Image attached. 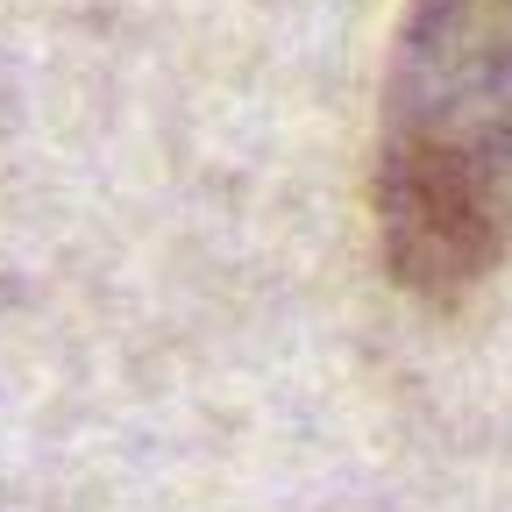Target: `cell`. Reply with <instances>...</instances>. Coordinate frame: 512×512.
<instances>
[{
  "label": "cell",
  "mask_w": 512,
  "mask_h": 512,
  "mask_svg": "<svg viewBox=\"0 0 512 512\" xmlns=\"http://www.w3.org/2000/svg\"><path fill=\"white\" fill-rule=\"evenodd\" d=\"M370 207L413 299H463L512 264V0H406Z\"/></svg>",
  "instance_id": "obj_1"
}]
</instances>
